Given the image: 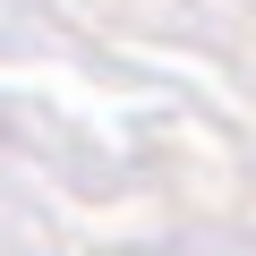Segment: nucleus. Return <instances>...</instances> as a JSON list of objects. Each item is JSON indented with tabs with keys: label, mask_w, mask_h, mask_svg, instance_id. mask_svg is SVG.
Here are the masks:
<instances>
[]
</instances>
